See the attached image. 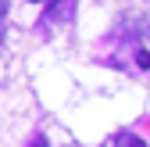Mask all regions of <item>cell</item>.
<instances>
[{
    "label": "cell",
    "instance_id": "1",
    "mask_svg": "<svg viewBox=\"0 0 150 147\" xmlns=\"http://www.w3.org/2000/svg\"><path fill=\"white\" fill-rule=\"evenodd\" d=\"M71 14H75V0H50L40 25H64V22H71Z\"/></svg>",
    "mask_w": 150,
    "mask_h": 147
},
{
    "label": "cell",
    "instance_id": "2",
    "mask_svg": "<svg viewBox=\"0 0 150 147\" xmlns=\"http://www.w3.org/2000/svg\"><path fill=\"white\" fill-rule=\"evenodd\" d=\"M115 147H146V143H143L136 133H118V136H115Z\"/></svg>",
    "mask_w": 150,
    "mask_h": 147
},
{
    "label": "cell",
    "instance_id": "3",
    "mask_svg": "<svg viewBox=\"0 0 150 147\" xmlns=\"http://www.w3.org/2000/svg\"><path fill=\"white\" fill-rule=\"evenodd\" d=\"M136 65L139 68H150V50H136Z\"/></svg>",
    "mask_w": 150,
    "mask_h": 147
}]
</instances>
